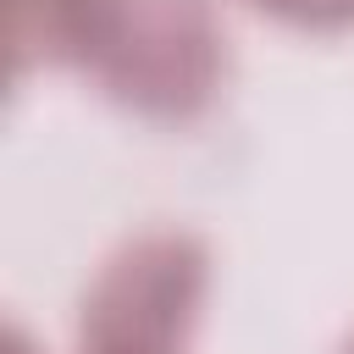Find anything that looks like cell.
Instances as JSON below:
<instances>
[{
  "label": "cell",
  "instance_id": "3957f363",
  "mask_svg": "<svg viewBox=\"0 0 354 354\" xmlns=\"http://www.w3.org/2000/svg\"><path fill=\"white\" fill-rule=\"evenodd\" d=\"M288 22H304V28H343L354 22V0H254Z\"/></svg>",
  "mask_w": 354,
  "mask_h": 354
},
{
  "label": "cell",
  "instance_id": "6da1fadb",
  "mask_svg": "<svg viewBox=\"0 0 354 354\" xmlns=\"http://www.w3.org/2000/svg\"><path fill=\"white\" fill-rule=\"evenodd\" d=\"M77 61L122 105L188 116L221 77V33L199 0H100Z\"/></svg>",
  "mask_w": 354,
  "mask_h": 354
},
{
  "label": "cell",
  "instance_id": "7a4b0ae2",
  "mask_svg": "<svg viewBox=\"0 0 354 354\" xmlns=\"http://www.w3.org/2000/svg\"><path fill=\"white\" fill-rule=\"evenodd\" d=\"M199 293V238L166 227L122 243L83 299V354H183Z\"/></svg>",
  "mask_w": 354,
  "mask_h": 354
},
{
  "label": "cell",
  "instance_id": "277c9868",
  "mask_svg": "<svg viewBox=\"0 0 354 354\" xmlns=\"http://www.w3.org/2000/svg\"><path fill=\"white\" fill-rule=\"evenodd\" d=\"M343 354H354V337H348V348H343Z\"/></svg>",
  "mask_w": 354,
  "mask_h": 354
}]
</instances>
